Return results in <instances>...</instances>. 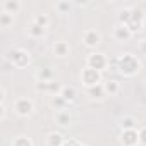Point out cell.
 I'll list each match as a JSON object with an SVG mask.
<instances>
[{
	"label": "cell",
	"mask_w": 146,
	"mask_h": 146,
	"mask_svg": "<svg viewBox=\"0 0 146 146\" xmlns=\"http://www.w3.org/2000/svg\"><path fill=\"white\" fill-rule=\"evenodd\" d=\"M117 70L127 78H132L141 70V62L134 53H124L117 57Z\"/></svg>",
	"instance_id": "1"
},
{
	"label": "cell",
	"mask_w": 146,
	"mask_h": 146,
	"mask_svg": "<svg viewBox=\"0 0 146 146\" xmlns=\"http://www.w3.org/2000/svg\"><path fill=\"white\" fill-rule=\"evenodd\" d=\"M5 58L17 69H23L29 64L31 57H29V52H26L24 48H11L5 55Z\"/></svg>",
	"instance_id": "2"
},
{
	"label": "cell",
	"mask_w": 146,
	"mask_h": 146,
	"mask_svg": "<svg viewBox=\"0 0 146 146\" xmlns=\"http://www.w3.org/2000/svg\"><path fill=\"white\" fill-rule=\"evenodd\" d=\"M110 65V60L107 58V55L105 53H102V52H91L88 57H86V67H90V69H95V70H103V69H107Z\"/></svg>",
	"instance_id": "3"
},
{
	"label": "cell",
	"mask_w": 146,
	"mask_h": 146,
	"mask_svg": "<svg viewBox=\"0 0 146 146\" xmlns=\"http://www.w3.org/2000/svg\"><path fill=\"white\" fill-rule=\"evenodd\" d=\"M14 112L19 115V117H29L33 115L35 112V103L31 98H26V96H21L14 102Z\"/></svg>",
	"instance_id": "4"
},
{
	"label": "cell",
	"mask_w": 146,
	"mask_h": 146,
	"mask_svg": "<svg viewBox=\"0 0 146 146\" xmlns=\"http://www.w3.org/2000/svg\"><path fill=\"white\" fill-rule=\"evenodd\" d=\"M81 81H83V84H84L86 88H91V86L102 84V72L86 67V69L81 70Z\"/></svg>",
	"instance_id": "5"
},
{
	"label": "cell",
	"mask_w": 146,
	"mask_h": 146,
	"mask_svg": "<svg viewBox=\"0 0 146 146\" xmlns=\"http://www.w3.org/2000/svg\"><path fill=\"white\" fill-rule=\"evenodd\" d=\"M144 21H146L144 12H143L139 7H132V14H131V21H129L127 28H129L131 33L134 35V33H137V31H141V29L144 28Z\"/></svg>",
	"instance_id": "6"
},
{
	"label": "cell",
	"mask_w": 146,
	"mask_h": 146,
	"mask_svg": "<svg viewBox=\"0 0 146 146\" xmlns=\"http://www.w3.org/2000/svg\"><path fill=\"white\" fill-rule=\"evenodd\" d=\"M100 41H102L100 31H96V29H86V31L83 33V43H84V46H88V48H96V46L100 45Z\"/></svg>",
	"instance_id": "7"
},
{
	"label": "cell",
	"mask_w": 146,
	"mask_h": 146,
	"mask_svg": "<svg viewBox=\"0 0 146 146\" xmlns=\"http://www.w3.org/2000/svg\"><path fill=\"white\" fill-rule=\"evenodd\" d=\"M120 144H122V146H137V144H139V134H137V129H132V131H122V134H120Z\"/></svg>",
	"instance_id": "8"
},
{
	"label": "cell",
	"mask_w": 146,
	"mask_h": 146,
	"mask_svg": "<svg viewBox=\"0 0 146 146\" xmlns=\"http://www.w3.org/2000/svg\"><path fill=\"white\" fill-rule=\"evenodd\" d=\"M112 35H113V38H115L117 41H122V43H124V41H129V40L132 38L131 29H129L127 26H124V24H115Z\"/></svg>",
	"instance_id": "9"
},
{
	"label": "cell",
	"mask_w": 146,
	"mask_h": 146,
	"mask_svg": "<svg viewBox=\"0 0 146 146\" xmlns=\"http://www.w3.org/2000/svg\"><path fill=\"white\" fill-rule=\"evenodd\" d=\"M70 53V46H69V43L67 41H64V40H58V41H55V45H53V55L55 57H67Z\"/></svg>",
	"instance_id": "10"
},
{
	"label": "cell",
	"mask_w": 146,
	"mask_h": 146,
	"mask_svg": "<svg viewBox=\"0 0 146 146\" xmlns=\"http://www.w3.org/2000/svg\"><path fill=\"white\" fill-rule=\"evenodd\" d=\"M86 93H88V96H90L91 100H102V98L107 96L103 83H102V84H96V86H91V88H86Z\"/></svg>",
	"instance_id": "11"
},
{
	"label": "cell",
	"mask_w": 146,
	"mask_h": 146,
	"mask_svg": "<svg viewBox=\"0 0 146 146\" xmlns=\"http://www.w3.org/2000/svg\"><path fill=\"white\" fill-rule=\"evenodd\" d=\"M64 143H65V137L62 136V132L52 131L46 134V146H64Z\"/></svg>",
	"instance_id": "12"
},
{
	"label": "cell",
	"mask_w": 146,
	"mask_h": 146,
	"mask_svg": "<svg viewBox=\"0 0 146 146\" xmlns=\"http://www.w3.org/2000/svg\"><path fill=\"white\" fill-rule=\"evenodd\" d=\"M21 2L19 0H5V2L2 4V12H7V14H17L21 11Z\"/></svg>",
	"instance_id": "13"
},
{
	"label": "cell",
	"mask_w": 146,
	"mask_h": 146,
	"mask_svg": "<svg viewBox=\"0 0 146 146\" xmlns=\"http://www.w3.org/2000/svg\"><path fill=\"white\" fill-rule=\"evenodd\" d=\"M36 78H38L40 83H52L53 78H55V72H53V69H50V67H43V69H40V70L36 72Z\"/></svg>",
	"instance_id": "14"
},
{
	"label": "cell",
	"mask_w": 146,
	"mask_h": 146,
	"mask_svg": "<svg viewBox=\"0 0 146 146\" xmlns=\"http://www.w3.org/2000/svg\"><path fill=\"white\" fill-rule=\"evenodd\" d=\"M55 122L62 127H69L72 119H70V113L67 110H60V112H55Z\"/></svg>",
	"instance_id": "15"
},
{
	"label": "cell",
	"mask_w": 146,
	"mask_h": 146,
	"mask_svg": "<svg viewBox=\"0 0 146 146\" xmlns=\"http://www.w3.org/2000/svg\"><path fill=\"white\" fill-rule=\"evenodd\" d=\"M28 35H29L31 38L40 40V38H43V36L46 35V29H45V28H41V26H38L36 23H31V24L28 26Z\"/></svg>",
	"instance_id": "16"
},
{
	"label": "cell",
	"mask_w": 146,
	"mask_h": 146,
	"mask_svg": "<svg viewBox=\"0 0 146 146\" xmlns=\"http://www.w3.org/2000/svg\"><path fill=\"white\" fill-rule=\"evenodd\" d=\"M60 96H62L67 103H70V102H74V100H76L78 91H76V88H74V86H64V88H62V91H60Z\"/></svg>",
	"instance_id": "17"
},
{
	"label": "cell",
	"mask_w": 146,
	"mask_h": 146,
	"mask_svg": "<svg viewBox=\"0 0 146 146\" xmlns=\"http://www.w3.org/2000/svg\"><path fill=\"white\" fill-rule=\"evenodd\" d=\"M131 14H132V7H125V9H120L119 14H117V24H124L127 26L129 21H131Z\"/></svg>",
	"instance_id": "18"
},
{
	"label": "cell",
	"mask_w": 146,
	"mask_h": 146,
	"mask_svg": "<svg viewBox=\"0 0 146 146\" xmlns=\"http://www.w3.org/2000/svg\"><path fill=\"white\" fill-rule=\"evenodd\" d=\"M103 86H105V93H107L108 96H113V95H117V93L120 91V84H119V81H115V79H110V81L103 83Z\"/></svg>",
	"instance_id": "19"
},
{
	"label": "cell",
	"mask_w": 146,
	"mask_h": 146,
	"mask_svg": "<svg viewBox=\"0 0 146 146\" xmlns=\"http://www.w3.org/2000/svg\"><path fill=\"white\" fill-rule=\"evenodd\" d=\"M120 127H122V131H132V129H137V120H136L132 115H125V117L120 120Z\"/></svg>",
	"instance_id": "20"
},
{
	"label": "cell",
	"mask_w": 146,
	"mask_h": 146,
	"mask_svg": "<svg viewBox=\"0 0 146 146\" xmlns=\"http://www.w3.org/2000/svg\"><path fill=\"white\" fill-rule=\"evenodd\" d=\"M50 107H52V108H55L57 112H60V110H65L67 102H65L60 95H55V96H52V100H50Z\"/></svg>",
	"instance_id": "21"
},
{
	"label": "cell",
	"mask_w": 146,
	"mask_h": 146,
	"mask_svg": "<svg viewBox=\"0 0 146 146\" xmlns=\"http://www.w3.org/2000/svg\"><path fill=\"white\" fill-rule=\"evenodd\" d=\"M11 146H33V141L28 136H16Z\"/></svg>",
	"instance_id": "22"
},
{
	"label": "cell",
	"mask_w": 146,
	"mask_h": 146,
	"mask_svg": "<svg viewBox=\"0 0 146 146\" xmlns=\"http://www.w3.org/2000/svg\"><path fill=\"white\" fill-rule=\"evenodd\" d=\"M11 24H14V16L12 14H7V12L0 14V28H9Z\"/></svg>",
	"instance_id": "23"
},
{
	"label": "cell",
	"mask_w": 146,
	"mask_h": 146,
	"mask_svg": "<svg viewBox=\"0 0 146 146\" xmlns=\"http://www.w3.org/2000/svg\"><path fill=\"white\" fill-rule=\"evenodd\" d=\"M33 23H36L38 26H41V28H48V17L45 16V14H36L35 16V19H33Z\"/></svg>",
	"instance_id": "24"
},
{
	"label": "cell",
	"mask_w": 146,
	"mask_h": 146,
	"mask_svg": "<svg viewBox=\"0 0 146 146\" xmlns=\"http://www.w3.org/2000/svg\"><path fill=\"white\" fill-rule=\"evenodd\" d=\"M70 7H72L70 2H57V4H55V9H57L60 14H67V12L70 11Z\"/></svg>",
	"instance_id": "25"
},
{
	"label": "cell",
	"mask_w": 146,
	"mask_h": 146,
	"mask_svg": "<svg viewBox=\"0 0 146 146\" xmlns=\"http://www.w3.org/2000/svg\"><path fill=\"white\" fill-rule=\"evenodd\" d=\"M137 134H139V144L141 146H146V125L139 127L137 129Z\"/></svg>",
	"instance_id": "26"
},
{
	"label": "cell",
	"mask_w": 146,
	"mask_h": 146,
	"mask_svg": "<svg viewBox=\"0 0 146 146\" xmlns=\"http://www.w3.org/2000/svg\"><path fill=\"white\" fill-rule=\"evenodd\" d=\"M78 143H79L78 139H72V137H70V139H65L64 146H78Z\"/></svg>",
	"instance_id": "27"
},
{
	"label": "cell",
	"mask_w": 146,
	"mask_h": 146,
	"mask_svg": "<svg viewBox=\"0 0 146 146\" xmlns=\"http://www.w3.org/2000/svg\"><path fill=\"white\" fill-rule=\"evenodd\" d=\"M139 48H141V52H143V53L146 55V40H144V41L141 43V46H139Z\"/></svg>",
	"instance_id": "28"
},
{
	"label": "cell",
	"mask_w": 146,
	"mask_h": 146,
	"mask_svg": "<svg viewBox=\"0 0 146 146\" xmlns=\"http://www.w3.org/2000/svg\"><path fill=\"white\" fill-rule=\"evenodd\" d=\"M78 146H86V144H84V143H81V141H79V143H78Z\"/></svg>",
	"instance_id": "29"
},
{
	"label": "cell",
	"mask_w": 146,
	"mask_h": 146,
	"mask_svg": "<svg viewBox=\"0 0 146 146\" xmlns=\"http://www.w3.org/2000/svg\"><path fill=\"white\" fill-rule=\"evenodd\" d=\"M144 93H146V84H144Z\"/></svg>",
	"instance_id": "30"
},
{
	"label": "cell",
	"mask_w": 146,
	"mask_h": 146,
	"mask_svg": "<svg viewBox=\"0 0 146 146\" xmlns=\"http://www.w3.org/2000/svg\"><path fill=\"white\" fill-rule=\"evenodd\" d=\"M137 146H141V144H137Z\"/></svg>",
	"instance_id": "31"
}]
</instances>
